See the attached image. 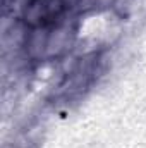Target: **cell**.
Segmentation results:
<instances>
[{
	"mask_svg": "<svg viewBox=\"0 0 146 148\" xmlns=\"http://www.w3.org/2000/svg\"><path fill=\"white\" fill-rule=\"evenodd\" d=\"M48 40L50 35L45 31V29H35L33 33H29L26 36V48L29 52L31 57H40L43 53V50L48 47Z\"/></svg>",
	"mask_w": 146,
	"mask_h": 148,
	"instance_id": "2",
	"label": "cell"
},
{
	"mask_svg": "<svg viewBox=\"0 0 146 148\" xmlns=\"http://www.w3.org/2000/svg\"><path fill=\"white\" fill-rule=\"evenodd\" d=\"M48 19V0H29L24 7V23L31 28H40Z\"/></svg>",
	"mask_w": 146,
	"mask_h": 148,
	"instance_id": "1",
	"label": "cell"
}]
</instances>
